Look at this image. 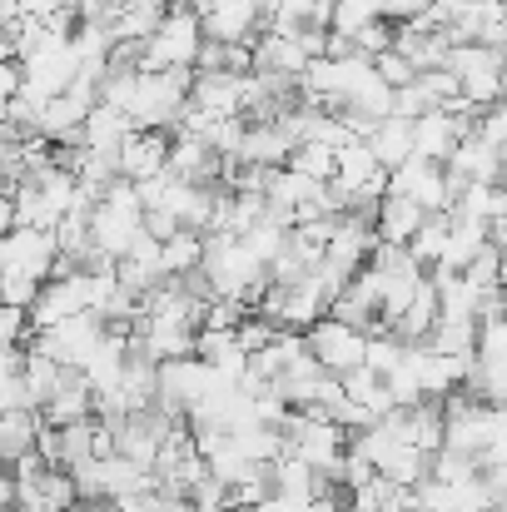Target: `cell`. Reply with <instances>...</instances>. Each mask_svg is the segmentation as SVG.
<instances>
[{
  "mask_svg": "<svg viewBox=\"0 0 507 512\" xmlns=\"http://www.w3.org/2000/svg\"><path fill=\"white\" fill-rule=\"evenodd\" d=\"M304 339H309V348H314V358L324 363V373H334V378H348L353 368H363V363H368V343H373L363 329L338 324V319L314 324Z\"/></svg>",
  "mask_w": 507,
  "mask_h": 512,
  "instance_id": "obj_1",
  "label": "cell"
}]
</instances>
